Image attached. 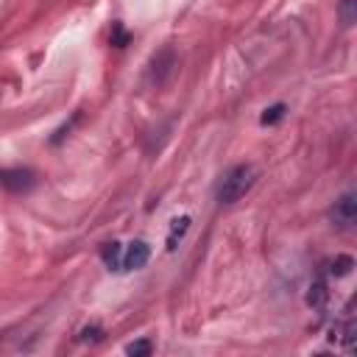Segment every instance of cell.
I'll return each instance as SVG.
<instances>
[{
    "label": "cell",
    "instance_id": "14",
    "mask_svg": "<svg viewBox=\"0 0 357 357\" xmlns=\"http://www.w3.org/2000/svg\"><path fill=\"white\" fill-rule=\"evenodd\" d=\"M128 39H131V33H128L120 22H114V25H112V45H114V47H126Z\"/></svg>",
    "mask_w": 357,
    "mask_h": 357
},
{
    "label": "cell",
    "instance_id": "3",
    "mask_svg": "<svg viewBox=\"0 0 357 357\" xmlns=\"http://www.w3.org/2000/svg\"><path fill=\"white\" fill-rule=\"evenodd\" d=\"M36 184V173L28 167H0V187L8 192H31Z\"/></svg>",
    "mask_w": 357,
    "mask_h": 357
},
{
    "label": "cell",
    "instance_id": "7",
    "mask_svg": "<svg viewBox=\"0 0 357 357\" xmlns=\"http://www.w3.org/2000/svg\"><path fill=\"white\" fill-rule=\"evenodd\" d=\"M187 229H190V218H187V215H181V218H176V220L170 223V231H167V251H176V248H178V243L184 240Z\"/></svg>",
    "mask_w": 357,
    "mask_h": 357
},
{
    "label": "cell",
    "instance_id": "12",
    "mask_svg": "<svg viewBox=\"0 0 357 357\" xmlns=\"http://www.w3.org/2000/svg\"><path fill=\"white\" fill-rule=\"evenodd\" d=\"M103 335H106V329H103L100 324H89V326H84V329L78 332V340H81V343H100Z\"/></svg>",
    "mask_w": 357,
    "mask_h": 357
},
{
    "label": "cell",
    "instance_id": "13",
    "mask_svg": "<svg viewBox=\"0 0 357 357\" xmlns=\"http://www.w3.org/2000/svg\"><path fill=\"white\" fill-rule=\"evenodd\" d=\"M151 351H153V340H148V337L134 340V343L126 346V354H131V357H148Z\"/></svg>",
    "mask_w": 357,
    "mask_h": 357
},
{
    "label": "cell",
    "instance_id": "9",
    "mask_svg": "<svg viewBox=\"0 0 357 357\" xmlns=\"http://www.w3.org/2000/svg\"><path fill=\"white\" fill-rule=\"evenodd\" d=\"M329 298V290H326V279H315L310 284V293H307V304L310 307H324V301Z\"/></svg>",
    "mask_w": 357,
    "mask_h": 357
},
{
    "label": "cell",
    "instance_id": "5",
    "mask_svg": "<svg viewBox=\"0 0 357 357\" xmlns=\"http://www.w3.org/2000/svg\"><path fill=\"white\" fill-rule=\"evenodd\" d=\"M173 64H176V59H173V50L170 47H165L162 53H156L153 61H151V84H156V86L165 84V78L170 75Z\"/></svg>",
    "mask_w": 357,
    "mask_h": 357
},
{
    "label": "cell",
    "instance_id": "1",
    "mask_svg": "<svg viewBox=\"0 0 357 357\" xmlns=\"http://www.w3.org/2000/svg\"><path fill=\"white\" fill-rule=\"evenodd\" d=\"M254 181H257V170H254V165H234V167H229L223 176H220V181H218V187H215V201L220 204V206H229V204H237L251 187H254Z\"/></svg>",
    "mask_w": 357,
    "mask_h": 357
},
{
    "label": "cell",
    "instance_id": "4",
    "mask_svg": "<svg viewBox=\"0 0 357 357\" xmlns=\"http://www.w3.org/2000/svg\"><path fill=\"white\" fill-rule=\"evenodd\" d=\"M151 259V245L145 240H131L126 248H123V257H120V273H128V271H139L145 268Z\"/></svg>",
    "mask_w": 357,
    "mask_h": 357
},
{
    "label": "cell",
    "instance_id": "11",
    "mask_svg": "<svg viewBox=\"0 0 357 357\" xmlns=\"http://www.w3.org/2000/svg\"><path fill=\"white\" fill-rule=\"evenodd\" d=\"M284 114H287V106H284V103H273V106H268V109L259 114V123H262V126H276V123L284 120Z\"/></svg>",
    "mask_w": 357,
    "mask_h": 357
},
{
    "label": "cell",
    "instance_id": "8",
    "mask_svg": "<svg viewBox=\"0 0 357 357\" xmlns=\"http://www.w3.org/2000/svg\"><path fill=\"white\" fill-rule=\"evenodd\" d=\"M351 268H354V259H351L349 254H337L332 262H326V276L340 279V276H349Z\"/></svg>",
    "mask_w": 357,
    "mask_h": 357
},
{
    "label": "cell",
    "instance_id": "2",
    "mask_svg": "<svg viewBox=\"0 0 357 357\" xmlns=\"http://www.w3.org/2000/svg\"><path fill=\"white\" fill-rule=\"evenodd\" d=\"M329 220L337 231H351L354 229V223H357V198H354V192H343L335 201V206L329 209Z\"/></svg>",
    "mask_w": 357,
    "mask_h": 357
},
{
    "label": "cell",
    "instance_id": "6",
    "mask_svg": "<svg viewBox=\"0 0 357 357\" xmlns=\"http://www.w3.org/2000/svg\"><path fill=\"white\" fill-rule=\"evenodd\" d=\"M98 254H100V259H103V265H106L109 271L120 273V257H123V245H120L117 240H112V243H103Z\"/></svg>",
    "mask_w": 357,
    "mask_h": 357
},
{
    "label": "cell",
    "instance_id": "10",
    "mask_svg": "<svg viewBox=\"0 0 357 357\" xmlns=\"http://www.w3.org/2000/svg\"><path fill=\"white\" fill-rule=\"evenodd\" d=\"M337 20L343 28H351L357 22V0H340L337 3Z\"/></svg>",
    "mask_w": 357,
    "mask_h": 357
}]
</instances>
